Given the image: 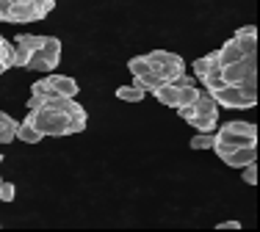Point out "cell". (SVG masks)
Segmentation results:
<instances>
[{"label": "cell", "mask_w": 260, "mask_h": 232, "mask_svg": "<svg viewBox=\"0 0 260 232\" xmlns=\"http://www.w3.org/2000/svg\"><path fill=\"white\" fill-rule=\"evenodd\" d=\"M42 42H45V36H36V33H20V36L14 39V45H22V47H28V50H39Z\"/></svg>", "instance_id": "21"}, {"label": "cell", "mask_w": 260, "mask_h": 232, "mask_svg": "<svg viewBox=\"0 0 260 232\" xmlns=\"http://www.w3.org/2000/svg\"><path fill=\"white\" fill-rule=\"evenodd\" d=\"M0 163H3V155H0Z\"/></svg>", "instance_id": "32"}, {"label": "cell", "mask_w": 260, "mask_h": 232, "mask_svg": "<svg viewBox=\"0 0 260 232\" xmlns=\"http://www.w3.org/2000/svg\"><path fill=\"white\" fill-rule=\"evenodd\" d=\"M0 22H3V14H0Z\"/></svg>", "instance_id": "31"}, {"label": "cell", "mask_w": 260, "mask_h": 232, "mask_svg": "<svg viewBox=\"0 0 260 232\" xmlns=\"http://www.w3.org/2000/svg\"><path fill=\"white\" fill-rule=\"evenodd\" d=\"M127 69H130V75H133V78H139V75H147V72L152 69V64H150V58H147V56H136V58L127 61Z\"/></svg>", "instance_id": "19"}, {"label": "cell", "mask_w": 260, "mask_h": 232, "mask_svg": "<svg viewBox=\"0 0 260 232\" xmlns=\"http://www.w3.org/2000/svg\"><path fill=\"white\" fill-rule=\"evenodd\" d=\"M6 69H9V66H6V64H3V61H0V75H3V72H6Z\"/></svg>", "instance_id": "30"}, {"label": "cell", "mask_w": 260, "mask_h": 232, "mask_svg": "<svg viewBox=\"0 0 260 232\" xmlns=\"http://www.w3.org/2000/svg\"><path fill=\"white\" fill-rule=\"evenodd\" d=\"M30 53H34V50H28V47L17 45L14 50H11V66H28V58H30Z\"/></svg>", "instance_id": "24"}, {"label": "cell", "mask_w": 260, "mask_h": 232, "mask_svg": "<svg viewBox=\"0 0 260 232\" xmlns=\"http://www.w3.org/2000/svg\"><path fill=\"white\" fill-rule=\"evenodd\" d=\"M221 78L230 86H238V83L249 81V78H257V56H244L230 66H221Z\"/></svg>", "instance_id": "3"}, {"label": "cell", "mask_w": 260, "mask_h": 232, "mask_svg": "<svg viewBox=\"0 0 260 232\" xmlns=\"http://www.w3.org/2000/svg\"><path fill=\"white\" fill-rule=\"evenodd\" d=\"M216 56H219V64H221V66H230V64H235V61L244 58V53H241L238 42L230 39V42H224V45L216 50Z\"/></svg>", "instance_id": "11"}, {"label": "cell", "mask_w": 260, "mask_h": 232, "mask_svg": "<svg viewBox=\"0 0 260 232\" xmlns=\"http://www.w3.org/2000/svg\"><path fill=\"white\" fill-rule=\"evenodd\" d=\"M216 66H221L219 64V56H216V53H208V56H202V58L194 61V75L197 78H205L210 69H216Z\"/></svg>", "instance_id": "15"}, {"label": "cell", "mask_w": 260, "mask_h": 232, "mask_svg": "<svg viewBox=\"0 0 260 232\" xmlns=\"http://www.w3.org/2000/svg\"><path fill=\"white\" fill-rule=\"evenodd\" d=\"M3 20L6 22H36V20H45V14L30 0V3H11L9 11L3 14Z\"/></svg>", "instance_id": "5"}, {"label": "cell", "mask_w": 260, "mask_h": 232, "mask_svg": "<svg viewBox=\"0 0 260 232\" xmlns=\"http://www.w3.org/2000/svg\"><path fill=\"white\" fill-rule=\"evenodd\" d=\"M39 50L47 53V56H53V58H61V39H55V36H45V42H42Z\"/></svg>", "instance_id": "23"}, {"label": "cell", "mask_w": 260, "mask_h": 232, "mask_svg": "<svg viewBox=\"0 0 260 232\" xmlns=\"http://www.w3.org/2000/svg\"><path fill=\"white\" fill-rule=\"evenodd\" d=\"M47 83H50L53 94H58V97H75L78 94V83L70 75H47Z\"/></svg>", "instance_id": "8"}, {"label": "cell", "mask_w": 260, "mask_h": 232, "mask_svg": "<svg viewBox=\"0 0 260 232\" xmlns=\"http://www.w3.org/2000/svg\"><path fill=\"white\" fill-rule=\"evenodd\" d=\"M219 229H241V221H221Z\"/></svg>", "instance_id": "29"}, {"label": "cell", "mask_w": 260, "mask_h": 232, "mask_svg": "<svg viewBox=\"0 0 260 232\" xmlns=\"http://www.w3.org/2000/svg\"><path fill=\"white\" fill-rule=\"evenodd\" d=\"M216 141V133H197L194 138H191V146L194 149H210Z\"/></svg>", "instance_id": "25"}, {"label": "cell", "mask_w": 260, "mask_h": 232, "mask_svg": "<svg viewBox=\"0 0 260 232\" xmlns=\"http://www.w3.org/2000/svg\"><path fill=\"white\" fill-rule=\"evenodd\" d=\"M17 138H20V141H25V144H39L45 136H42V133L25 119V122H20V125H17Z\"/></svg>", "instance_id": "14"}, {"label": "cell", "mask_w": 260, "mask_h": 232, "mask_svg": "<svg viewBox=\"0 0 260 232\" xmlns=\"http://www.w3.org/2000/svg\"><path fill=\"white\" fill-rule=\"evenodd\" d=\"M147 58H150L152 69H155L166 83L175 81V78L185 69L183 58L177 56V53H169V50H152V53H147Z\"/></svg>", "instance_id": "2"}, {"label": "cell", "mask_w": 260, "mask_h": 232, "mask_svg": "<svg viewBox=\"0 0 260 232\" xmlns=\"http://www.w3.org/2000/svg\"><path fill=\"white\" fill-rule=\"evenodd\" d=\"M25 119L42 136H70V133H80L86 127V119H70L67 113H58L53 108H34Z\"/></svg>", "instance_id": "1"}, {"label": "cell", "mask_w": 260, "mask_h": 232, "mask_svg": "<svg viewBox=\"0 0 260 232\" xmlns=\"http://www.w3.org/2000/svg\"><path fill=\"white\" fill-rule=\"evenodd\" d=\"M233 39L238 42V47H241V53H244V56H257V28L255 25L238 28Z\"/></svg>", "instance_id": "6"}, {"label": "cell", "mask_w": 260, "mask_h": 232, "mask_svg": "<svg viewBox=\"0 0 260 232\" xmlns=\"http://www.w3.org/2000/svg\"><path fill=\"white\" fill-rule=\"evenodd\" d=\"M155 94V100L160 105H169V108H177V94H180V89L175 86V83H160V86L152 91Z\"/></svg>", "instance_id": "12"}, {"label": "cell", "mask_w": 260, "mask_h": 232, "mask_svg": "<svg viewBox=\"0 0 260 232\" xmlns=\"http://www.w3.org/2000/svg\"><path fill=\"white\" fill-rule=\"evenodd\" d=\"M144 94H147V91L139 89L136 83H133V86H119V89H116V97L125 100V102H139V100H144Z\"/></svg>", "instance_id": "18"}, {"label": "cell", "mask_w": 260, "mask_h": 232, "mask_svg": "<svg viewBox=\"0 0 260 232\" xmlns=\"http://www.w3.org/2000/svg\"><path fill=\"white\" fill-rule=\"evenodd\" d=\"M194 116H210V119H219V105L210 97V91H200V97L194 100Z\"/></svg>", "instance_id": "9"}, {"label": "cell", "mask_w": 260, "mask_h": 232, "mask_svg": "<svg viewBox=\"0 0 260 232\" xmlns=\"http://www.w3.org/2000/svg\"><path fill=\"white\" fill-rule=\"evenodd\" d=\"M244 182L246 185H255L257 182V161H252V163L244 166Z\"/></svg>", "instance_id": "28"}, {"label": "cell", "mask_w": 260, "mask_h": 232, "mask_svg": "<svg viewBox=\"0 0 260 232\" xmlns=\"http://www.w3.org/2000/svg\"><path fill=\"white\" fill-rule=\"evenodd\" d=\"M30 94H36V97H53V89H50V83H47V78L36 81L34 86H30Z\"/></svg>", "instance_id": "27"}, {"label": "cell", "mask_w": 260, "mask_h": 232, "mask_svg": "<svg viewBox=\"0 0 260 232\" xmlns=\"http://www.w3.org/2000/svg\"><path fill=\"white\" fill-rule=\"evenodd\" d=\"M17 125H20V122H14L9 113L0 111V144L14 141V138H17Z\"/></svg>", "instance_id": "13"}, {"label": "cell", "mask_w": 260, "mask_h": 232, "mask_svg": "<svg viewBox=\"0 0 260 232\" xmlns=\"http://www.w3.org/2000/svg\"><path fill=\"white\" fill-rule=\"evenodd\" d=\"M224 127H227V130H233V133H241V136H252V138H257V127L252 125V122L233 119V122H224Z\"/></svg>", "instance_id": "17"}, {"label": "cell", "mask_w": 260, "mask_h": 232, "mask_svg": "<svg viewBox=\"0 0 260 232\" xmlns=\"http://www.w3.org/2000/svg\"><path fill=\"white\" fill-rule=\"evenodd\" d=\"M210 97L216 100V105H224V108H252L257 102V100H252V97H246L238 86H230V83H224L221 89L210 91Z\"/></svg>", "instance_id": "4"}, {"label": "cell", "mask_w": 260, "mask_h": 232, "mask_svg": "<svg viewBox=\"0 0 260 232\" xmlns=\"http://www.w3.org/2000/svg\"><path fill=\"white\" fill-rule=\"evenodd\" d=\"M216 122H219V119H210V116H191L188 125L197 127L200 133H213L216 130Z\"/></svg>", "instance_id": "20"}, {"label": "cell", "mask_w": 260, "mask_h": 232, "mask_svg": "<svg viewBox=\"0 0 260 232\" xmlns=\"http://www.w3.org/2000/svg\"><path fill=\"white\" fill-rule=\"evenodd\" d=\"M14 197H17V188H14V182H6V180H0V202H14Z\"/></svg>", "instance_id": "26"}, {"label": "cell", "mask_w": 260, "mask_h": 232, "mask_svg": "<svg viewBox=\"0 0 260 232\" xmlns=\"http://www.w3.org/2000/svg\"><path fill=\"white\" fill-rule=\"evenodd\" d=\"M58 61L61 58H53V56H47V53H42V50H34L30 53V58H28V66L25 69H36V72H50L58 66Z\"/></svg>", "instance_id": "10"}, {"label": "cell", "mask_w": 260, "mask_h": 232, "mask_svg": "<svg viewBox=\"0 0 260 232\" xmlns=\"http://www.w3.org/2000/svg\"><path fill=\"white\" fill-rule=\"evenodd\" d=\"M252 161H257V144L235 146L230 155L224 158V163H227V166H233V169H244L246 163H252Z\"/></svg>", "instance_id": "7"}, {"label": "cell", "mask_w": 260, "mask_h": 232, "mask_svg": "<svg viewBox=\"0 0 260 232\" xmlns=\"http://www.w3.org/2000/svg\"><path fill=\"white\" fill-rule=\"evenodd\" d=\"M133 83H136L139 89H144V91H155V89L160 86V83H166V81L158 75L155 69H150L147 75H139V78H133Z\"/></svg>", "instance_id": "16"}, {"label": "cell", "mask_w": 260, "mask_h": 232, "mask_svg": "<svg viewBox=\"0 0 260 232\" xmlns=\"http://www.w3.org/2000/svg\"><path fill=\"white\" fill-rule=\"evenodd\" d=\"M200 97V89L191 83V86H180V94H177V105H194V100Z\"/></svg>", "instance_id": "22"}]
</instances>
